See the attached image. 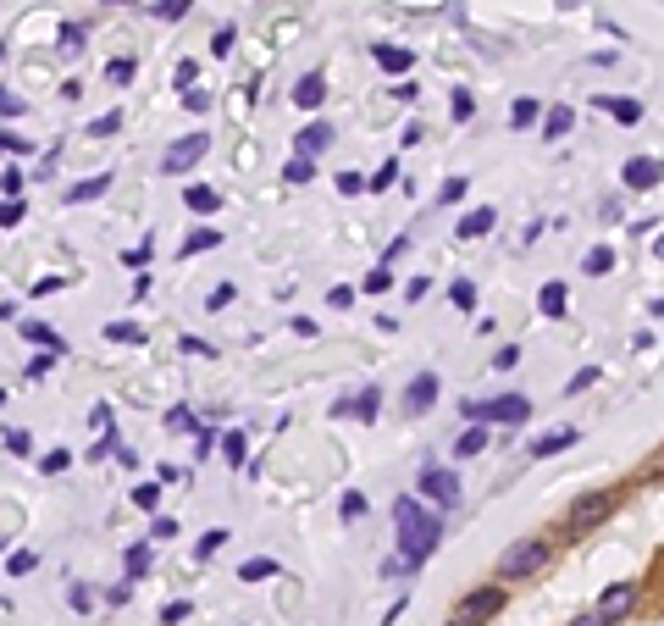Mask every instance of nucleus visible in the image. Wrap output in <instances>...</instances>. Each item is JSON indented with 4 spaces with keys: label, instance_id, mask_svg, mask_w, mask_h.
Wrapping results in <instances>:
<instances>
[{
    "label": "nucleus",
    "instance_id": "c756f323",
    "mask_svg": "<svg viewBox=\"0 0 664 626\" xmlns=\"http://www.w3.org/2000/svg\"><path fill=\"white\" fill-rule=\"evenodd\" d=\"M106 338H111V344H144V333H139L133 322H111V327H106Z\"/></svg>",
    "mask_w": 664,
    "mask_h": 626
},
{
    "label": "nucleus",
    "instance_id": "4c0bfd02",
    "mask_svg": "<svg viewBox=\"0 0 664 626\" xmlns=\"http://www.w3.org/2000/svg\"><path fill=\"white\" fill-rule=\"evenodd\" d=\"M155 17H166V23H178V17H189V0H161V6H155Z\"/></svg>",
    "mask_w": 664,
    "mask_h": 626
},
{
    "label": "nucleus",
    "instance_id": "09e8293b",
    "mask_svg": "<svg viewBox=\"0 0 664 626\" xmlns=\"http://www.w3.org/2000/svg\"><path fill=\"white\" fill-rule=\"evenodd\" d=\"M515 361H521V350H515V344H504V350H498V355H493V366H498V372H510V366H515Z\"/></svg>",
    "mask_w": 664,
    "mask_h": 626
},
{
    "label": "nucleus",
    "instance_id": "1a4fd4ad",
    "mask_svg": "<svg viewBox=\"0 0 664 626\" xmlns=\"http://www.w3.org/2000/svg\"><path fill=\"white\" fill-rule=\"evenodd\" d=\"M404 399H410V410H415V416H421V410H432V405H438V372H421V377H410Z\"/></svg>",
    "mask_w": 664,
    "mask_h": 626
},
{
    "label": "nucleus",
    "instance_id": "a878e982",
    "mask_svg": "<svg viewBox=\"0 0 664 626\" xmlns=\"http://www.w3.org/2000/svg\"><path fill=\"white\" fill-rule=\"evenodd\" d=\"M23 338H28V344H45V350H67V344H61V338L56 333H50V327H39V322H23Z\"/></svg>",
    "mask_w": 664,
    "mask_h": 626
},
{
    "label": "nucleus",
    "instance_id": "37998d69",
    "mask_svg": "<svg viewBox=\"0 0 664 626\" xmlns=\"http://www.w3.org/2000/svg\"><path fill=\"white\" fill-rule=\"evenodd\" d=\"M222 543H227V527L205 532V538H200V560H205V554H216V549H222Z\"/></svg>",
    "mask_w": 664,
    "mask_h": 626
},
{
    "label": "nucleus",
    "instance_id": "a19ab883",
    "mask_svg": "<svg viewBox=\"0 0 664 626\" xmlns=\"http://www.w3.org/2000/svg\"><path fill=\"white\" fill-rule=\"evenodd\" d=\"M222 449H227V460H233V466H244V433H227Z\"/></svg>",
    "mask_w": 664,
    "mask_h": 626
},
{
    "label": "nucleus",
    "instance_id": "dca6fc26",
    "mask_svg": "<svg viewBox=\"0 0 664 626\" xmlns=\"http://www.w3.org/2000/svg\"><path fill=\"white\" fill-rule=\"evenodd\" d=\"M493 211H465V222H460V239H482V233H493Z\"/></svg>",
    "mask_w": 664,
    "mask_h": 626
},
{
    "label": "nucleus",
    "instance_id": "f257e3e1",
    "mask_svg": "<svg viewBox=\"0 0 664 626\" xmlns=\"http://www.w3.org/2000/svg\"><path fill=\"white\" fill-rule=\"evenodd\" d=\"M393 521H399V554L404 560H410V566L432 560V549L443 543V521L432 516V510H421L415 499H399V505H393Z\"/></svg>",
    "mask_w": 664,
    "mask_h": 626
},
{
    "label": "nucleus",
    "instance_id": "49530a36",
    "mask_svg": "<svg viewBox=\"0 0 664 626\" xmlns=\"http://www.w3.org/2000/svg\"><path fill=\"white\" fill-rule=\"evenodd\" d=\"M454 117H460V122H471V117H476V100L465 95V89H460V95H454Z\"/></svg>",
    "mask_w": 664,
    "mask_h": 626
},
{
    "label": "nucleus",
    "instance_id": "13d9d810",
    "mask_svg": "<svg viewBox=\"0 0 664 626\" xmlns=\"http://www.w3.org/2000/svg\"><path fill=\"white\" fill-rule=\"evenodd\" d=\"M576 626H615V621H609V615H598V610H593V615H581Z\"/></svg>",
    "mask_w": 664,
    "mask_h": 626
},
{
    "label": "nucleus",
    "instance_id": "4be33fe9",
    "mask_svg": "<svg viewBox=\"0 0 664 626\" xmlns=\"http://www.w3.org/2000/svg\"><path fill=\"white\" fill-rule=\"evenodd\" d=\"M598 106H604L615 122H626V128H631V122H642V106H637V100H598Z\"/></svg>",
    "mask_w": 664,
    "mask_h": 626
},
{
    "label": "nucleus",
    "instance_id": "bb28decb",
    "mask_svg": "<svg viewBox=\"0 0 664 626\" xmlns=\"http://www.w3.org/2000/svg\"><path fill=\"white\" fill-rule=\"evenodd\" d=\"M6 455H17V460H28L34 455V438L23 433V427H6Z\"/></svg>",
    "mask_w": 664,
    "mask_h": 626
},
{
    "label": "nucleus",
    "instance_id": "39448f33",
    "mask_svg": "<svg viewBox=\"0 0 664 626\" xmlns=\"http://www.w3.org/2000/svg\"><path fill=\"white\" fill-rule=\"evenodd\" d=\"M205 150H211V139H205V133H189V139H178V145H172V150L161 156V172H172V178H178V172L200 167Z\"/></svg>",
    "mask_w": 664,
    "mask_h": 626
},
{
    "label": "nucleus",
    "instance_id": "9b49d317",
    "mask_svg": "<svg viewBox=\"0 0 664 626\" xmlns=\"http://www.w3.org/2000/svg\"><path fill=\"white\" fill-rule=\"evenodd\" d=\"M570 444H576V427H554V433L532 438V460H548V455H559V449H570Z\"/></svg>",
    "mask_w": 664,
    "mask_h": 626
},
{
    "label": "nucleus",
    "instance_id": "4d7b16f0",
    "mask_svg": "<svg viewBox=\"0 0 664 626\" xmlns=\"http://www.w3.org/2000/svg\"><path fill=\"white\" fill-rule=\"evenodd\" d=\"M150 250H155V244H139V250H128L122 261H128V266H144V261H150Z\"/></svg>",
    "mask_w": 664,
    "mask_h": 626
},
{
    "label": "nucleus",
    "instance_id": "7c9ffc66",
    "mask_svg": "<svg viewBox=\"0 0 664 626\" xmlns=\"http://www.w3.org/2000/svg\"><path fill=\"white\" fill-rule=\"evenodd\" d=\"M117 128H122V117H117V111H106V117H95V122H89V139H111Z\"/></svg>",
    "mask_w": 664,
    "mask_h": 626
},
{
    "label": "nucleus",
    "instance_id": "473e14b6",
    "mask_svg": "<svg viewBox=\"0 0 664 626\" xmlns=\"http://www.w3.org/2000/svg\"><path fill=\"white\" fill-rule=\"evenodd\" d=\"M211 244H216V228H200L183 239V255H200V250H211Z\"/></svg>",
    "mask_w": 664,
    "mask_h": 626
},
{
    "label": "nucleus",
    "instance_id": "423d86ee",
    "mask_svg": "<svg viewBox=\"0 0 664 626\" xmlns=\"http://www.w3.org/2000/svg\"><path fill=\"white\" fill-rule=\"evenodd\" d=\"M421 494H427L432 505H454V499H460V482H454V471L427 466V471H421Z\"/></svg>",
    "mask_w": 664,
    "mask_h": 626
},
{
    "label": "nucleus",
    "instance_id": "79ce46f5",
    "mask_svg": "<svg viewBox=\"0 0 664 626\" xmlns=\"http://www.w3.org/2000/svg\"><path fill=\"white\" fill-rule=\"evenodd\" d=\"M23 222V200H6L0 205V228H17Z\"/></svg>",
    "mask_w": 664,
    "mask_h": 626
},
{
    "label": "nucleus",
    "instance_id": "e433bc0d",
    "mask_svg": "<svg viewBox=\"0 0 664 626\" xmlns=\"http://www.w3.org/2000/svg\"><path fill=\"white\" fill-rule=\"evenodd\" d=\"M366 289H371V294L393 289V272H388V266H371V272H366Z\"/></svg>",
    "mask_w": 664,
    "mask_h": 626
},
{
    "label": "nucleus",
    "instance_id": "f8f14e48",
    "mask_svg": "<svg viewBox=\"0 0 664 626\" xmlns=\"http://www.w3.org/2000/svg\"><path fill=\"white\" fill-rule=\"evenodd\" d=\"M377 67H382V73H410V67H415V50H404V45H377Z\"/></svg>",
    "mask_w": 664,
    "mask_h": 626
},
{
    "label": "nucleus",
    "instance_id": "72a5a7b5",
    "mask_svg": "<svg viewBox=\"0 0 664 626\" xmlns=\"http://www.w3.org/2000/svg\"><path fill=\"white\" fill-rule=\"evenodd\" d=\"M106 78H111V84H128V78H133V56H117V61H106Z\"/></svg>",
    "mask_w": 664,
    "mask_h": 626
},
{
    "label": "nucleus",
    "instance_id": "7ed1b4c3",
    "mask_svg": "<svg viewBox=\"0 0 664 626\" xmlns=\"http://www.w3.org/2000/svg\"><path fill=\"white\" fill-rule=\"evenodd\" d=\"M548 560H554V549H548L543 538H526V543H515V549L498 554V577H537Z\"/></svg>",
    "mask_w": 664,
    "mask_h": 626
},
{
    "label": "nucleus",
    "instance_id": "6ab92c4d",
    "mask_svg": "<svg viewBox=\"0 0 664 626\" xmlns=\"http://www.w3.org/2000/svg\"><path fill=\"white\" fill-rule=\"evenodd\" d=\"M327 139H332V128H327V122H310V128L299 133V156H316V150L327 145Z\"/></svg>",
    "mask_w": 664,
    "mask_h": 626
},
{
    "label": "nucleus",
    "instance_id": "412c9836",
    "mask_svg": "<svg viewBox=\"0 0 664 626\" xmlns=\"http://www.w3.org/2000/svg\"><path fill=\"white\" fill-rule=\"evenodd\" d=\"M581 272H593V277L615 272V250H609V244H598V250H587V261H581Z\"/></svg>",
    "mask_w": 664,
    "mask_h": 626
},
{
    "label": "nucleus",
    "instance_id": "ddd939ff",
    "mask_svg": "<svg viewBox=\"0 0 664 626\" xmlns=\"http://www.w3.org/2000/svg\"><path fill=\"white\" fill-rule=\"evenodd\" d=\"M294 100H299L305 111H316L321 100H327V78H321V73H305V78H299V89H294Z\"/></svg>",
    "mask_w": 664,
    "mask_h": 626
},
{
    "label": "nucleus",
    "instance_id": "b1692460",
    "mask_svg": "<svg viewBox=\"0 0 664 626\" xmlns=\"http://www.w3.org/2000/svg\"><path fill=\"white\" fill-rule=\"evenodd\" d=\"M238 577H244V582H266V577H277V560H266V554H261V560H244Z\"/></svg>",
    "mask_w": 664,
    "mask_h": 626
},
{
    "label": "nucleus",
    "instance_id": "f03ea898",
    "mask_svg": "<svg viewBox=\"0 0 664 626\" xmlns=\"http://www.w3.org/2000/svg\"><path fill=\"white\" fill-rule=\"evenodd\" d=\"M460 416H471V422H504V427H521L526 416H532V399H526V394L471 399V405H460Z\"/></svg>",
    "mask_w": 664,
    "mask_h": 626
},
{
    "label": "nucleus",
    "instance_id": "4468645a",
    "mask_svg": "<svg viewBox=\"0 0 664 626\" xmlns=\"http://www.w3.org/2000/svg\"><path fill=\"white\" fill-rule=\"evenodd\" d=\"M111 189V172H95V178H83L78 189H67V205H83V200H95V194Z\"/></svg>",
    "mask_w": 664,
    "mask_h": 626
},
{
    "label": "nucleus",
    "instance_id": "5701e85b",
    "mask_svg": "<svg viewBox=\"0 0 664 626\" xmlns=\"http://www.w3.org/2000/svg\"><path fill=\"white\" fill-rule=\"evenodd\" d=\"M570 122H576V117H570V106H554V111H543V133H548V139H559V133H570Z\"/></svg>",
    "mask_w": 664,
    "mask_h": 626
},
{
    "label": "nucleus",
    "instance_id": "f704fd0d",
    "mask_svg": "<svg viewBox=\"0 0 664 626\" xmlns=\"http://www.w3.org/2000/svg\"><path fill=\"white\" fill-rule=\"evenodd\" d=\"M67 466H72V455H67V449H50V455L39 460V471H45V477H56V471H67Z\"/></svg>",
    "mask_w": 664,
    "mask_h": 626
},
{
    "label": "nucleus",
    "instance_id": "bf43d9fd",
    "mask_svg": "<svg viewBox=\"0 0 664 626\" xmlns=\"http://www.w3.org/2000/svg\"><path fill=\"white\" fill-rule=\"evenodd\" d=\"M449 626H476V621H465V615H460V621H449Z\"/></svg>",
    "mask_w": 664,
    "mask_h": 626
},
{
    "label": "nucleus",
    "instance_id": "052dcab7",
    "mask_svg": "<svg viewBox=\"0 0 664 626\" xmlns=\"http://www.w3.org/2000/svg\"><path fill=\"white\" fill-rule=\"evenodd\" d=\"M659 255H664V244H659Z\"/></svg>",
    "mask_w": 664,
    "mask_h": 626
},
{
    "label": "nucleus",
    "instance_id": "c9c22d12",
    "mask_svg": "<svg viewBox=\"0 0 664 626\" xmlns=\"http://www.w3.org/2000/svg\"><path fill=\"white\" fill-rule=\"evenodd\" d=\"M537 117H543V111H537V100H515V128H532Z\"/></svg>",
    "mask_w": 664,
    "mask_h": 626
},
{
    "label": "nucleus",
    "instance_id": "c03bdc74",
    "mask_svg": "<svg viewBox=\"0 0 664 626\" xmlns=\"http://www.w3.org/2000/svg\"><path fill=\"white\" fill-rule=\"evenodd\" d=\"M0 189H6V200H17V194H23V172H17V167H6V178H0Z\"/></svg>",
    "mask_w": 664,
    "mask_h": 626
},
{
    "label": "nucleus",
    "instance_id": "ea45409f",
    "mask_svg": "<svg viewBox=\"0 0 664 626\" xmlns=\"http://www.w3.org/2000/svg\"><path fill=\"white\" fill-rule=\"evenodd\" d=\"M393 178H399V161H382V172H377V178H371V189H393Z\"/></svg>",
    "mask_w": 664,
    "mask_h": 626
},
{
    "label": "nucleus",
    "instance_id": "0eeeda50",
    "mask_svg": "<svg viewBox=\"0 0 664 626\" xmlns=\"http://www.w3.org/2000/svg\"><path fill=\"white\" fill-rule=\"evenodd\" d=\"M498 610H504V588H476V593H465V604H460V615L476 621V626H482L487 615H498Z\"/></svg>",
    "mask_w": 664,
    "mask_h": 626
},
{
    "label": "nucleus",
    "instance_id": "2eb2a0df",
    "mask_svg": "<svg viewBox=\"0 0 664 626\" xmlns=\"http://www.w3.org/2000/svg\"><path fill=\"white\" fill-rule=\"evenodd\" d=\"M482 449H487V427L476 422V427H465V433H460V444H454V455H460V460H471V455H482Z\"/></svg>",
    "mask_w": 664,
    "mask_h": 626
},
{
    "label": "nucleus",
    "instance_id": "3c124183",
    "mask_svg": "<svg viewBox=\"0 0 664 626\" xmlns=\"http://www.w3.org/2000/svg\"><path fill=\"white\" fill-rule=\"evenodd\" d=\"M183 106H189V111H205V106H211V95H205V89H183Z\"/></svg>",
    "mask_w": 664,
    "mask_h": 626
},
{
    "label": "nucleus",
    "instance_id": "6e6d98bb",
    "mask_svg": "<svg viewBox=\"0 0 664 626\" xmlns=\"http://www.w3.org/2000/svg\"><path fill=\"white\" fill-rule=\"evenodd\" d=\"M211 444H216V433H211V427H200V433H194V449H200V460L211 455Z\"/></svg>",
    "mask_w": 664,
    "mask_h": 626
},
{
    "label": "nucleus",
    "instance_id": "de8ad7c7",
    "mask_svg": "<svg viewBox=\"0 0 664 626\" xmlns=\"http://www.w3.org/2000/svg\"><path fill=\"white\" fill-rule=\"evenodd\" d=\"M338 189H344V194H360V189H371V178H360V172H344V178H338Z\"/></svg>",
    "mask_w": 664,
    "mask_h": 626
},
{
    "label": "nucleus",
    "instance_id": "2f4dec72",
    "mask_svg": "<svg viewBox=\"0 0 664 626\" xmlns=\"http://www.w3.org/2000/svg\"><path fill=\"white\" fill-rule=\"evenodd\" d=\"M283 178H288V183H310V178H316L310 156H294V161H288V172H283Z\"/></svg>",
    "mask_w": 664,
    "mask_h": 626
},
{
    "label": "nucleus",
    "instance_id": "393cba45",
    "mask_svg": "<svg viewBox=\"0 0 664 626\" xmlns=\"http://www.w3.org/2000/svg\"><path fill=\"white\" fill-rule=\"evenodd\" d=\"M449 305H454V311H471V305H476V283H471V277L449 283Z\"/></svg>",
    "mask_w": 664,
    "mask_h": 626
},
{
    "label": "nucleus",
    "instance_id": "a211bd4d",
    "mask_svg": "<svg viewBox=\"0 0 664 626\" xmlns=\"http://www.w3.org/2000/svg\"><path fill=\"white\" fill-rule=\"evenodd\" d=\"M183 205H189V211H216V189H205V183H189V189H183Z\"/></svg>",
    "mask_w": 664,
    "mask_h": 626
},
{
    "label": "nucleus",
    "instance_id": "5fc2aeb1",
    "mask_svg": "<svg viewBox=\"0 0 664 626\" xmlns=\"http://www.w3.org/2000/svg\"><path fill=\"white\" fill-rule=\"evenodd\" d=\"M360 516H366V499L349 494V499H344V521H360Z\"/></svg>",
    "mask_w": 664,
    "mask_h": 626
},
{
    "label": "nucleus",
    "instance_id": "cd10ccee",
    "mask_svg": "<svg viewBox=\"0 0 664 626\" xmlns=\"http://www.w3.org/2000/svg\"><path fill=\"white\" fill-rule=\"evenodd\" d=\"M349 410H355V416H366V422H377L382 394H377V388H366V394H355V405H349Z\"/></svg>",
    "mask_w": 664,
    "mask_h": 626
},
{
    "label": "nucleus",
    "instance_id": "20e7f679",
    "mask_svg": "<svg viewBox=\"0 0 664 626\" xmlns=\"http://www.w3.org/2000/svg\"><path fill=\"white\" fill-rule=\"evenodd\" d=\"M615 505H620L615 494H581L576 505H570V516H565V532H570V538L593 532L598 521H609V516H615Z\"/></svg>",
    "mask_w": 664,
    "mask_h": 626
},
{
    "label": "nucleus",
    "instance_id": "864d4df0",
    "mask_svg": "<svg viewBox=\"0 0 664 626\" xmlns=\"http://www.w3.org/2000/svg\"><path fill=\"white\" fill-rule=\"evenodd\" d=\"M460 194H465V178H449V183H443V194H438V200H443V205H454Z\"/></svg>",
    "mask_w": 664,
    "mask_h": 626
},
{
    "label": "nucleus",
    "instance_id": "58836bf2",
    "mask_svg": "<svg viewBox=\"0 0 664 626\" xmlns=\"http://www.w3.org/2000/svg\"><path fill=\"white\" fill-rule=\"evenodd\" d=\"M6 571H12V577H28V571H34V554H28V549H17L12 560H6Z\"/></svg>",
    "mask_w": 664,
    "mask_h": 626
},
{
    "label": "nucleus",
    "instance_id": "a18cd8bd",
    "mask_svg": "<svg viewBox=\"0 0 664 626\" xmlns=\"http://www.w3.org/2000/svg\"><path fill=\"white\" fill-rule=\"evenodd\" d=\"M178 621H189V604H166V610H161V626H178Z\"/></svg>",
    "mask_w": 664,
    "mask_h": 626
},
{
    "label": "nucleus",
    "instance_id": "f3484780",
    "mask_svg": "<svg viewBox=\"0 0 664 626\" xmlns=\"http://www.w3.org/2000/svg\"><path fill=\"white\" fill-rule=\"evenodd\" d=\"M537 311H543V316H565V283H543V294H537Z\"/></svg>",
    "mask_w": 664,
    "mask_h": 626
},
{
    "label": "nucleus",
    "instance_id": "c85d7f7f",
    "mask_svg": "<svg viewBox=\"0 0 664 626\" xmlns=\"http://www.w3.org/2000/svg\"><path fill=\"white\" fill-rule=\"evenodd\" d=\"M122 566H128V577H144V571H150V549H144V543H133V549L122 554Z\"/></svg>",
    "mask_w": 664,
    "mask_h": 626
},
{
    "label": "nucleus",
    "instance_id": "9d476101",
    "mask_svg": "<svg viewBox=\"0 0 664 626\" xmlns=\"http://www.w3.org/2000/svg\"><path fill=\"white\" fill-rule=\"evenodd\" d=\"M620 178H626V189H653V183H659V161H653V156H631Z\"/></svg>",
    "mask_w": 664,
    "mask_h": 626
},
{
    "label": "nucleus",
    "instance_id": "6e6552de",
    "mask_svg": "<svg viewBox=\"0 0 664 626\" xmlns=\"http://www.w3.org/2000/svg\"><path fill=\"white\" fill-rule=\"evenodd\" d=\"M637 604V582H615V588H604V599H598V615H609V621H620V615Z\"/></svg>",
    "mask_w": 664,
    "mask_h": 626
},
{
    "label": "nucleus",
    "instance_id": "603ef678",
    "mask_svg": "<svg viewBox=\"0 0 664 626\" xmlns=\"http://www.w3.org/2000/svg\"><path fill=\"white\" fill-rule=\"evenodd\" d=\"M155 499H161V488H133V505L139 510H155Z\"/></svg>",
    "mask_w": 664,
    "mask_h": 626
},
{
    "label": "nucleus",
    "instance_id": "8fccbe9b",
    "mask_svg": "<svg viewBox=\"0 0 664 626\" xmlns=\"http://www.w3.org/2000/svg\"><path fill=\"white\" fill-rule=\"evenodd\" d=\"M593 383H598V366H587V372L570 377V394H581V388H593Z\"/></svg>",
    "mask_w": 664,
    "mask_h": 626
},
{
    "label": "nucleus",
    "instance_id": "aec40b11",
    "mask_svg": "<svg viewBox=\"0 0 664 626\" xmlns=\"http://www.w3.org/2000/svg\"><path fill=\"white\" fill-rule=\"evenodd\" d=\"M56 50H61V56H83V28L78 23H61V34H56Z\"/></svg>",
    "mask_w": 664,
    "mask_h": 626
}]
</instances>
